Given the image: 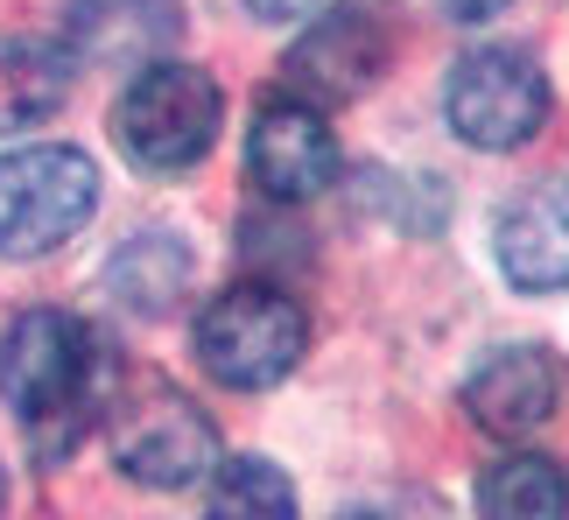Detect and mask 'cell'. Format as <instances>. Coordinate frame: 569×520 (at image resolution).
I'll use <instances>...</instances> for the list:
<instances>
[{"mask_svg":"<svg viewBox=\"0 0 569 520\" xmlns=\"http://www.w3.org/2000/svg\"><path fill=\"white\" fill-rule=\"evenodd\" d=\"M106 380H113V352L92 323L63 317V310H29L8 323L0 338V394L36 437V458L57 464L71 458L84 422L99 416Z\"/></svg>","mask_w":569,"mask_h":520,"instance_id":"6da1fadb","label":"cell"},{"mask_svg":"<svg viewBox=\"0 0 569 520\" xmlns=\"http://www.w3.org/2000/svg\"><path fill=\"white\" fill-rule=\"evenodd\" d=\"M302 344H310L302 302L289 289H274V281H239L197 317V359L232 394H260V387L289 380Z\"/></svg>","mask_w":569,"mask_h":520,"instance_id":"7a4b0ae2","label":"cell"},{"mask_svg":"<svg viewBox=\"0 0 569 520\" xmlns=\"http://www.w3.org/2000/svg\"><path fill=\"white\" fill-rule=\"evenodd\" d=\"M218 120H226V99L197 63H148L113 106V134L127 148V162L156 169V177L204 162V148L218 141Z\"/></svg>","mask_w":569,"mask_h":520,"instance_id":"3957f363","label":"cell"},{"mask_svg":"<svg viewBox=\"0 0 569 520\" xmlns=\"http://www.w3.org/2000/svg\"><path fill=\"white\" fill-rule=\"evenodd\" d=\"M92 204H99V169L78 148L42 141L0 156V253L8 260L57 253L92 219Z\"/></svg>","mask_w":569,"mask_h":520,"instance_id":"277c9868","label":"cell"},{"mask_svg":"<svg viewBox=\"0 0 569 520\" xmlns=\"http://www.w3.org/2000/svg\"><path fill=\"white\" fill-rule=\"evenodd\" d=\"M113 464L134 486L183 492V486H197L218 464V429H211V416L183 394V387L148 380V387H134V394L113 408Z\"/></svg>","mask_w":569,"mask_h":520,"instance_id":"5b68a950","label":"cell"},{"mask_svg":"<svg viewBox=\"0 0 569 520\" xmlns=\"http://www.w3.org/2000/svg\"><path fill=\"white\" fill-rule=\"evenodd\" d=\"M443 113H450V134H465L471 148L507 156V148L541 134V120H549V78H541V63L528 50L486 42V50H471L450 71Z\"/></svg>","mask_w":569,"mask_h":520,"instance_id":"8992f818","label":"cell"},{"mask_svg":"<svg viewBox=\"0 0 569 520\" xmlns=\"http://www.w3.org/2000/svg\"><path fill=\"white\" fill-rule=\"evenodd\" d=\"M380 71H387V36L366 8H331L323 21H310V29L296 36L289 57H281V78H289L296 99L317 106V113L359 99Z\"/></svg>","mask_w":569,"mask_h":520,"instance_id":"52a82bcc","label":"cell"},{"mask_svg":"<svg viewBox=\"0 0 569 520\" xmlns=\"http://www.w3.org/2000/svg\"><path fill=\"white\" fill-rule=\"evenodd\" d=\"M247 177L268 190L274 204H310L317 190H331V177H338V134L323 127L317 106H302V99L260 106V120L247 134Z\"/></svg>","mask_w":569,"mask_h":520,"instance_id":"ba28073f","label":"cell"},{"mask_svg":"<svg viewBox=\"0 0 569 520\" xmlns=\"http://www.w3.org/2000/svg\"><path fill=\"white\" fill-rule=\"evenodd\" d=\"M556 401H562V373L541 344H499L465 380L471 422L492 429V437H535V429L556 416Z\"/></svg>","mask_w":569,"mask_h":520,"instance_id":"9c48e42d","label":"cell"},{"mask_svg":"<svg viewBox=\"0 0 569 520\" xmlns=\"http://www.w3.org/2000/svg\"><path fill=\"white\" fill-rule=\"evenodd\" d=\"M492 253H499V268H507L513 289H528V296L569 289V177L520 190V198L499 211Z\"/></svg>","mask_w":569,"mask_h":520,"instance_id":"30bf717a","label":"cell"},{"mask_svg":"<svg viewBox=\"0 0 569 520\" xmlns=\"http://www.w3.org/2000/svg\"><path fill=\"white\" fill-rule=\"evenodd\" d=\"M183 29L177 0H78L71 8V57L92 71H148Z\"/></svg>","mask_w":569,"mask_h":520,"instance_id":"8fae6325","label":"cell"},{"mask_svg":"<svg viewBox=\"0 0 569 520\" xmlns=\"http://www.w3.org/2000/svg\"><path fill=\"white\" fill-rule=\"evenodd\" d=\"M71 92V50H50L36 36H0V134L50 120Z\"/></svg>","mask_w":569,"mask_h":520,"instance_id":"7c38bea8","label":"cell"},{"mask_svg":"<svg viewBox=\"0 0 569 520\" xmlns=\"http://www.w3.org/2000/svg\"><path fill=\"white\" fill-rule=\"evenodd\" d=\"M106 289L120 296V310H141V317H169L190 289V247L169 240V232H141L113 253L106 268Z\"/></svg>","mask_w":569,"mask_h":520,"instance_id":"4fadbf2b","label":"cell"},{"mask_svg":"<svg viewBox=\"0 0 569 520\" xmlns=\"http://www.w3.org/2000/svg\"><path fill=\"white\" fill-rule=\"evenodd\" d=\"M478 513L486 520H569V471L556 458H541V450H513V458L486 464Z\"/></svg>","mask_w":569,"mask_h":520,"instance_id":"5bb4252c","label":"cell"},{"mask_svg":"<svg viewBox=\"0 0 569 520\" xmlns=\"http://www.w3.org/2000/svg\"><path fill=\"white\" fill-rule=\"evenodd\" d=\"M211 520H296V486L268 458H232L211 479Z\"/></svg>","mask_w":569,"mask_h":520,"instance_id":"9a60e30c","label":"cell"},{"mask_svg":"<svg viewBox=\"0 0 569 520\" xmlns=\"http://www.w3.org/2000/svg\"><path fill=\"white\" fill-rule=\"evenodd\" d=\"M247 14H260V21H302V14H317V0H247Z\"/></svg>","mask_w":569,"mask_h":520,"instance_id":"2e32d148","label":"cell"},{"mask_svg":"<svg viewBox=\"0 0 569 520\" xmlns=\"http://www.w3.org/2000/svg\"><path fill=\"white\" fill-rule=\"evenodd\" d=\"M507 0H443V14L450 21H486V14H499Z\"/></svg>","mask_w":569,"mask_h":520,"instance_id":"e0dca14e","label":"cell"},{"mask_svg":"<svg viewBox=\"0 0 569 520\" xmlns=\"http://www.w3.org/2000/svg\"><path fill=\"white\" fill-rule=\"evenodd\" d=\"M415 8H443V0H415Z\"/></svg>","mask_w":569,"mask_h":520,"instance_id":"ac0fdd59","label":"cell"},{"mask_svg":"<svg viewBox=\"0 0 569 520\" xmlns=\"http://www.w3.org/2000/svg\"><path fill=\"white\" fill-rule=\"evenodd\" d=\"M0 507H8V479H0Z\"/></svg>","mask_w":569,"mask_h":520,"instance_id":"d6986e66","label":"cell"},{"mask_svg":"<svg viewBox=\"0 0 569 520\" xmlns=\"http://www.w3.org/2000/svg\"><path fill=\"white\" fill-rule=\"evenodd\" d=\"M359 520H373V513H359Z\"/></svg>","mask_w":569,"mask_h":520,"instance_id":"ffe728a7","label":"cell"}]
</instances>
